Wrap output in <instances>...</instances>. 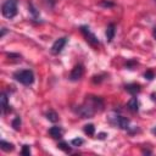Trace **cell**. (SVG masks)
<instances>
[{
  "label": "cell",
  "instance_id": "cell-10",
  "mask_svg": "<svg viewBox=\"0 0 156 156\" xmlns=\"http://www.w3.org/2000/svg\"><path fill=\"white\" fill-rule=\"evenodd\" d=\"M62 129L60 128V127H57V126H55V127H51L50 129H49V134L52 136V138H55V139H57V138H61L62 136Z\"/></svg>",
  "mask_w": 156,
  "mask_h": 156
},
{
  "label": "cell",
  "instance_id": "cell-17",
  "mask_svg": "<svg viewBox=\"0 0 156 156\" xmlns=\"http://www.w3.org/2000/svg\"><path fill=\"white\" fill-rule=\"evenodd\" d=\"M20 126H21V118H20V117H16V118L12 121V127H13L16 130H18V129H20Z\"/></svg>",
  "mask_w": 156,
  "mask_h": 156
},
{
  "label": "cell",
  "instance_id": "cell-2",
  "mask_svg": "<svg viewBox=\"0 0 156 156\" xmlns=\"http://www.w3.org/2000/svg\"><path fill=\"white\" fill-rule=\"evenodd\" d=\"M1 13L6 18H13L17 15V0H6L2 4Z\"/></svg>",
  "mask_w": 156,
  "mask_h": 156
},
{
  "label": "cell",
  "instance_id": "cell-19",
  "mask_svg": "<svg viewBox=\"0 0 156 156\" xmlns=\"http://www.w3.org/2000/svg\"><path fill=\"white\" fill-rule=\"evenodd\" d=\"M71 143H72L73 145H76V146H79V145L83 144V140H82V139H73Z\"/></svg>",
  "mask_w": 156,
  "mask_h": 156
},
{
  "label": "cell",
  "instance_id": "cell-20",
  "mask_svg": "<svg viewBox=\"0 0 156 156\" xmlns=\"http://www.w3.org/2000/svg\"><path fill=\"white\" fill-rule=\"evenodd\" d=\"M144 76H145V78H147V79H152V78H154V73H152V72H150V71H147Z\"/></svg>",
  "mask_w": 156,
  "mask_h": 156
},
{
  "label": "cell",
  "instance_id": "cell-4",
  "mask_svg": "<svg viewBox=\"0 0 156 156\" xmlns=\"http://www.w3.org/2000/svg\"><path fill=\"white\" fill-rule=\"evenodd\" d=\"M66 43H67V38H66V37H62V38L56 39V40L54 41L52 46H51V54H54V55L60 54V52L62 51V49L65 48Z\"/></svg>",
  "mask_w": 156,
  "mask_h": 156
},
{
  "label": "cell",
  "instance_id": "cell-9",
  "mask_svg": "<svg viewBox=\"0 0 156 156\" xmlns=\"http://www.w3.org/2000/svg\"><path fill=\"white\" fill-rule=\"evenodd\" d=\"M115 33H116V26L113 23H110L107 26V28H106V38H107L108 41H111L113 39Z\"/></svg>",
  "mask_w": 156,
  "mask_h": 156
},
{
  "label": "cell",
  "instance_id": "cell-3",
  "mask_svg": "<svg viewBox=\"0 0 156 156\" xmlns=\"http://www.w3.org/2000/svg\"><path fill=\"white\" fill-rule=\"evenodd\" d=\"M95 106L93 104H85L83 106H79L78 108V113L83 117V118H88V117H91L95 112Z\"/></svg>",
  "mask_w": 156,
  "mask_h": 156
},
{
  "label": "cell",
  "instance_id": "cell-11",
  "mask_svg": "<svg viewBox=\"0 0 156 156\" xmlns=\"http://www.w3.org/2000/svg\"><path fill=\"white\" fill-rule=\"evenodd\" d=\"M0 100H1V111H2V113H6L7 110H9V102H7V95H6V93H1Z\"/></svg>",
  "mask_w": 156,
  "mask_h": 156
},
{
  "label": "cell",
  "instance_id": "cell-12",
  "mask_svg": "<svg viewBox=\"0 0 156 156\" xmlns=\"http://www.w3.org/2000/svg\"><path fill=\"white\" fill-rule=\"evenodd\" d=\"M126 90L128 93H130L132 95H135L136 93L140 91V85L139 84H128V85H126Z\"/></svg>",
  "mask_w": 156,
  "mask_h": 156
},
{
  "label": "cell",
  "instance_id": "cell-13",
  "mask_svg": "<svg viewBox=\"0 0 156 156\" xmlns=\"http://www.w3.org/2000/svg\"><path fill=\"white\" fill-rule=\"evenodd\" d=\"M46 118H48L49 121H51V122H56V121L58 119V116H57V113H56L54 110H49V111L46 112Z\"/></svg>",
  "mask_w": 156,
  "mask_h": 156
},
{
  "label": "cell",
  "instance_id": "cell-8",
  "mask_svg": "<svg viewBox=\"0 0 156 156\" xmlns=\"http://www.w3.org/2000/svg\"><path fill=\"white\" fill-rule=\"evenodd\" d=\"M127 107H128L129 111H132V112H136V111L139 110V102H138V99H136V98H132V99L128 101Z\"/></svg>",
  "mask_w": 156,
  "mask_h": 156
},
{
  "label": "cell",
  "instance_id": "cell-15",
  "mask_svg": "<svg viewBox=\"0 0 156 156\" xmlns=\"http://www.w3.org/2000/svg\"><path fill=\"white\" fill-rule=\"evenodd\" d=\"M94 132H95V127L93 124H87L84 126V133L88 134V135H94Z\"/></svg>",
  "mask_w": 156,
  "mask_h": 156
},
{
  "label": "cell",
  "instance_id": "cell-18",
  "mask_svg": "<svg viewBox=\"0 0 156 156\" xmlns=\"http://www.w3.org/2000/svg\"><path fill=\"white\" fill-rule=\"evenodd\" d=\"M22 155H26V156H29L30 155V149L28 145H23L22 147Z\"/></svg>",
  "mask_w": 156,
  "mask_h": 156
},
{
  "label": "cell",
  "instance_id": "cell-5",
  "mask_svg": "<svg viewBox=\"0 0 156 156\" xmlns=\"http://www.w3.org/2000/svg\"><path fill=\"white\" fill-rule=\"evenodd\" d=\"M80 30H82V33L84 34V37L87 38V40L90 43V44H93V45H95V44H99V40L96 39V37L90 32V29H89V27H87V26H83L82 28H80Z\"/></svg>",
  "mask_w": 156,
  "mask_h": 156
},
{
  "label": "cell",
  "instance_id": "cell-7",
  "mask_svg": "<svg viewBox=\"0 0 156 156\" xmlns=\"http://www.w3.org/2000/svg\"><path fill=\"white\" fill-rule=\"evenodd\" d=\"M116 123L119 128L122 129H128V126H129V119L127 117H123V116H117L116 117Z\"/></svg>",
  "mask_w": 156,
  "mask_h": 156
},
{
  "label": "cell",
  "instance_id": "cell-23",
  "mask_svg": "<svg viewBox=\"0 0 156 156\" xmlns=\"http://www.w3.org/2000/svg\"><path fill=\"white\" fill-rule=\"evenodd\" d=\"M152 133H155V134H156V127H155V128L152 129Z\"/></svg>",
  "mask_w": 156,
  "mask_h": 156
},
{
  "label": "cell",
  "instance_id": "cell-14",
  "mask_svg": "<svg viewBox=\"0 0 156 156\" xmlns=\"http://www.w3.org/2000/svg\"><path fill=\"white\" fill-rule=\"evenodd\" d=\"M0 145H1V149L4 150V151H12L13 150V145L11 144V143H7V141H5V140H1V143H0Z\"/></svg>",
  "mask_w": 156,
  "mask_h": 156
},
{
  "label": "cell",
  "instance_id": "cell-16",
  "mask_svg": "<svg viewBox=\"0 0 156 156\" xmlns=\"http://www.w3.org/2000/svg\"><path fill=\"white\" fill-rule=\"evenodd\" d=\"M58 149H61V150H63L65 152H69L71 151V147H68V145H67V143H65V141H61V143H58Z\"/></svg>",
  "mask_w": 156,
  "mask_h": 156
},
{
  "label": "cell",
  "instance_id": "cell-1",
  "mask_svg": "<svg viewBox=\"0 0 156 156\" xmlns=\"http://www.w3.org/2000/svg\"><path fill=\"white\" fill-rule=\"evenodd\" d=\"M13 78L23 85H30L34 82V73L30 69H22V71L15 72Z\"/></svg>",
  "mask_w": 156,
  "mask_h": 156
},
{
  "label": "cell",
  "instance_id": "cell-6",
  "mask_svg": "<svg viewBox=\"0 0 156 156\" xmlns=\"http://www.w3.org/2000/svg\"><path fill=\"white\" fill-rule=\"evenodd\" d=\"M83 73H84V68L82 65H77L72 71H71V74H69V79L71 80H78L83 77Z\"/></svg>",
  "mask_w": 156,
  "mask_h": 156
},
{
  "label": "cell",
  "instance_id": "cell-21",
  "mask_svg": "<svg viewBox=\"0 0 156 156\" xmlns=\"http://www.w3.org/2000/svg\"><path fill=\"white\" fill-rule=\"evenodd\" d=\"M5 33H6V28H2V29H1V35H0V37L2 38V37L5 35Z\"/></svg>",
  "mask_w": 156,
  "mask_h": 156
},
{
  "label": "cell",
  "instance_id": "cell-22",
  "mask_svg": "<svg viewBox=\"0 0 156 156\" xmlns=\"http://www.w3.org/2000/svg\"><path fill=\"white\" fill-rule=\"evenodd\" d=\"M152 34H154V38H155V39H156V28H155V29H154V33H152Z\"/></svg>",
  "mask_w": 156,
  "mask_h": 156
}]
</instances>
